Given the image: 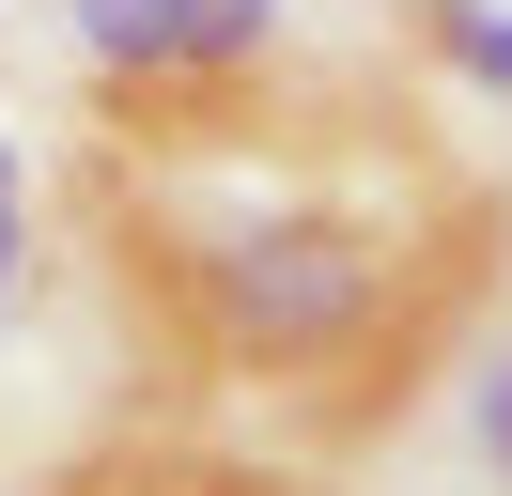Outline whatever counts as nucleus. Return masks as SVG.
Returning <instances> with one entry per match:
<instances>
[{
  "label": "nucleus",
  "instance_id": "obj_1",
  "mask_svg": "<svg viewBox=\"0 0 512 496\" xmlns=\"http://www.w3.org/2000/svg\"><path fill=\"white\" fill-rule=\"evenodd\" d=\"M125 341V419L357 465L435 403L512 279V186L373 62L78 78L47 171Z\"/></svg>",
  "mask_w": 512,
  "mask_h": 496
},
{
  "label": "nucleus",
  "instance_id": "obj_2",
  "mask_svg": "<svg viewBox=\"0 0 512 496\" xmlns=\"http://www.w3.org/2000/svg\"><path fill=\"white\" fill-rule=\"evenodd\" d=\"M32 496H342L311 450H264V434H202V419H109L94 450H63Z\"/></svg>",
  "mask_w": 512,
  "mask_h": 496
},
{
  "label": "nucleus",
  "instance_id": "obj_3",
  "mask_svg": "<svg viewBox=\"0 0 512 496\" xmlns=\"http://www.w3.org/2000/svg\"><path fill=\"white\" fill-rule=\"evenodd\" d=\"M295 31V0H63L78 78H218Z\"/></svg>",
  "mask_w": 512,
  "mask_h": 496
},
{
  "label": "nucleus",
  "instance_id": "obj_4",
  "mask_svg": "<svg viewBox=\"0 0 512 496\" xmlns=\"http://www.w3.org/2000/svg\"><path fill=\"white\" fill-rule=\"evenodd\" d=\"M388 47H404L419 78L512 109V0H388Z\"/></svg>",
  "mask_w": 512,
  "mask_h": 496
},
{
  "label": "nucleus",
  "instance_id": "obj_5",
  "mask_svg": "<svg viewBox=\"0 0 512 496\" xmlns=\"http://www.w3.org/2000/svg\"><path fill=\"white\" fill-rule=\"evenodd\" d=\"M32 264H47V171L0 140V326L32 310Z\"/></svg>",
  "mask_w": 512,
  "mask_h": 496
},
{
  "label": "nucleus",
  "instance_id": "obj_6",
  "mask_svg": "<svg viewBox=\"0 0 512 496\" xmlns=\"http://www.w3.org/2000/svg\"><path fill=\"white\" fill-rule=\"evenodd\" d=\"M481 465H497V481H512V341H497V357H481Z\"/></svg>",
  "mask_w": 512,
  "mask_h": 496
}]
</instances>
